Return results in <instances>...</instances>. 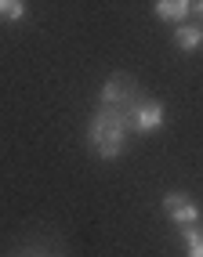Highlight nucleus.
Instances as JSON below:
<instances>
[{
    "label": "nucleus",
    "instance_id": "f257e3e1",
    "mask_svg": "<svg viewBox=\"0 0 203 257\" xmlns=\"http://www.w3.org/2000/svg\"><path fill=\"white\" fill-rule=\"evenodd\" d=\"M131 134H134V127H131V112L127 109L98 105L91 123H87V145H91V152L98 160H116L127 149Z\"/></svg>",
    "mask_w": 203,
    "mask_h": 257
},
{
    "label": "nucleus",
    "instance_id": "f03ea898",
    "mask_svg": "<svg viewBox=\"0 0 203 257\" xmlns=\"http://www.w3.org/2000/svg\"><path fill=\"white\" fill-rule=\"evenodd\" d=\"M138 101H142L138 83H134L127 73H113L106 83H102V91H98V105H106V109H127V112H134Z\"/></svg>",
    "mask_w": 203,
    "mask_h": 257
},
{
    "label": "nucleus",
    "instance_id": "7ed1b4c3",
    "mask_svg": "<svg viewBox=\"0 0 203 257\" xmlns=\"http://www.w3.org/2000/svg\"><path fill=\"white\" fill-rule=\"evenodd\" d=\"M163 214L171 217V225H178V228H192V225H199V203L189 196V192H167L163 196Z\"/></svg>",
    "mask_w": 203,
    "mask_h": 257
},
{
    "label": "nucleus",
    "instance_id": "20e7f679",
    "mask_svg": "<svg viewBox=\"0 0 203 257\" xmlns=\"http://www.w3.org/2000/svg\"><path fill=\"white\" fill-rule=\"evenodd\" d=\"M163 119H167V112H163L160 101L156 98H142L138 105H134V112H131V127H134V134H156L163 127Z\"/></svg>",
    "mask_w": 203,
    "mask_h": 257
},
{
    "label": "nucleus",
    "instance_id": "39448f33",
    "mask_svg": "<svg viewBox=\"0 0 203 257\" xmlns=\"http://www.w3.org/2000/svg\"><path fill=\"white\" fill-rule=\"evenodd\" d=\"M152 15L167 26H181V22H189V15H192V0H156Z\"/></svg>",
    "mask_w": 203,
    "mask_h": 257
},
{
    "label": "nucleus",
    "instance_id": "423d86ee",
    "mask_svg": "<svg viewBox=\"0 0 203 257\" xmlns=\"http://www.w3.org/2000/svg\"><path fill=\"white\" fill-rule=\"evenodd\" d=\"M174 47L181 55H196L203 47V22H181L174 26Z\"/></svg>",
    "mask_w": 203,
    "mask_h": 257
},
{
    "label": "nucleus",
    "instance_id": "0eeeda50",
    "mask_svg": "<svg viewBox=\"0 0 203 257\" xmlns=\"http://www.w3.org/2000/svg\"><path fill=\"white\" fill-rule=\"evenodd\" d=\"M181 246H185V257H203V228L199 225L181 228Z\"/></svg>",
    "mask_w": 203,
    "mask_h": 257
},
{
    "label": "nucleus",
    "instance_id": "6e6552de",
    "mask_svg": "<svg viewBox=\"0 0 203 257\" xmlns=\"http://www.w3.org/2000/svg\"><path fill=\"white\" fill-rule=\"evenodd\" d=\"M29 15L26 0H0V22H22Z\"/></svg>",
    "mask_w": 203,
    "mask_h": 257
},
{
    "label": "nucleus",
    "instance_id": "1a4fd4ad",
    "mask_svg": "<svg viewBox=\"0 0 203 257\" xmlns=\"http://www.w3.org/2000/svg\"><path fill=\"white\" fill-rule=\"evenodd\" d=\"M192 15H199V19H203V0H192Z\"/></svg>",
    "mask_w": 203,
    "mask_h": 257
},
{
    "label": "nucleus",
    "instance_id": "9d476101",
    "mask_svg": "<svg viewBox=\"0 0 203 257\" xmlns=\"http://www.w3.org/2000/svg\"><path fill=\"white\" fill-rule=\"evenodd\" d=\"M33 257H40V253H33Z\"/></svg>",
    "mask_w": 203,
    "mask_h": 257
}]
</instances>
